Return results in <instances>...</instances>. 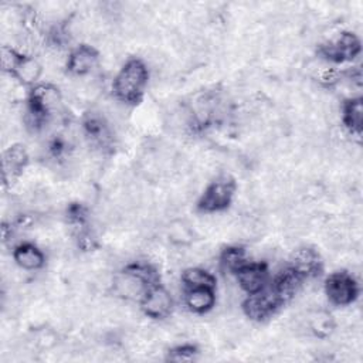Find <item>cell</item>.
Masks as SVG:
<instances>
[{
  "instance_id": "cell-1",
  "label": "cell",
  "mask_w": 363,
  "mask_h": 363,
  "mask_svg": "<svg viewBox=\"0 0 363 363\" xmlns=\"http://www.w3.org/2000/svg\"><path fill=\"white\" fill-rule=\"evenodd\" d=\"M149 69L140 58L128 60L113 78V94L119 102L136 104L147 85Z\"/></svg>"
},
{
  "instance_id": "cell-2",
  "label": "cell",
  "mask_w": 363,
  "mask_h": 363,
  "mask_svg": "<svg viewBox=\"0 0 363 363\" xmlns=\"http://www.w3.org/2000/svg\"><path fill=\"white\" fill-rule=\"evenodd\" d=\"M234 191L235 182L230 176H220L207 186L199 199L197 208L204 214L223 211L231 204Z\"/></svg>"
},
{
  "instance_id": "cell-3",
  "label": "cell",
  "mask_w": 363,
  "mask_h": 363,
  "mask_svg": "<svg viewBox=\"0 0 363 363\" xmlns=\"http://www.w3.org/2000/svg\"><path fill=\"white\" fill-rule=\"evenodd\" d=\"M325 294L333 305L347 306L357 298V282L354 277L346 271L333 272L325 282Z\"/></svg>"
},
{
  "instance_id": "cell-4",
  "label": "cell",
  "mask_w": 363,
  "mask_h": 363,
  "mask_svg": "<svg viewBox=\"0 0 363 363\" xmlns=\"http://www.w3.org/2000/svg\"><path fill=\"white\" fill-rule=\"evenodd\" d=\"M284 305L271 286H264L261 291L248 294L242 301V311L251 320H264L269 318L275 311Z\"/></svg>"
},
{
  "instance_id": "cell-5",
  "label": "cell",
  "mask_w": 363,
  "mask_h": 363,
  "mask_svg": "<svg viewBox=\"0 0 363 363\" xmlns=\"http://www.w3.org/2000/svg\"><path fill=\"white\" fill-rule=\"evenodd\" d=\"M360 52V41L356 34L350 31L340 33L336 38L329 40L320 45V54L323 58L333 62H343L353 60Z\"/></svg>"
},
{
  "instance_id": "cell-6",
  "label": "cell",
  "mask_w": 363,
  "mask_h": 363,
  "mask_svg": "<svg viewBox=\"0 0 363 363\" xmlns=\"http://www.w3.org/2000/svg\"><path fill=\"white\" fill-rule=\"evenodd\" d=\"M140 309L145 316L152 319H164L172 313L173 298L167 288L157 284L152 286L140 301Z\"/></svg>"
},
{
  "instance_id": "cell-7",
  "label": "cell",
  "mask_w": 363,
  "mask_h": 363,
  "mask_svg": "<svg viewBox=\"0 0 363 363\" xmlns=\"http://www.w3.org/2000/svg\"><path fill=\"white\" fill-rule=\"evenodd\" d=\"M99 65V52L88 44L74 48L67 58V71L75 77L89 75Z\"/></svg>"
},
{
  "instance_id": "cell-8",
  "label": "cell",
  "mask_w": 363,
  "mask_h": 363,
  "mask_svg": "<svg viewBox=\"0 0 363 363\" xmlns=\"http://www.w3.org/2000/svg\"><path fill=\"white\" fill-rule=\"evenodd\" d=\"M289 268L299 274L303 279L315 278L322 271V258L312 247H299L289 257Z\"/></svg>"
},
{
  "instance_id": "cell-9",
  "label": "cell",
  "mask_w": 363,
  "mask_h": 363,
  "mask_svg": "<svg viewBox=\"0 0 363 363\" xmlns=\"http://www.w3.org/2000/svg\"><path fill=\"white\" fill-rule=\"evenodd\" d=\"M238 286L247 294H254L261 291L268 282V268L264 262L248 261L237 272Z\"/></svg>"
},
{
  "instance_id": "cell-10",
  "label": "cell",
  "mask_w": 363,
  "mask_h": 363,
  "mask_svg": "<svg viewBox=\"0 0 363 363\" xmlns=\"http://www.w3.org/2000/svg\"><path fill=\"white\" fill-rule=\"evenodd\" d=\"M28 153L20 143L11 145L3 153V180L4 183L14 182L26 169Z\"/></svg>"
},
{
  "instance_id": "cell-11",
  "label": "cell",
  "mask_w": 363,
  "mask_h": 363,
  "mask_svg": "<svg viewBox=\"0 0 363 363\" xmlns=\"http://www.w3.org/2000/svg\"><path fill=\"white\" fill-rule=\"evenodd\" d=\"M13 259L21 269L37 271L45 264V255L43 250L31 242H20L13 250Z\"/></svg>"
},
{
  "instance_id": "cell-12",
  "label": "cell",
  "mask_w": 363,
  "mask_h": 363,
  "mask_svg": "<svg viewBox=\"0 0 363 363\" xmlns=\"http://www.w3.org/2000/svg\"><path fill=\"white\" fill-rule=\"evenodd\" d=\"M305 328L309 330L313 336L319 339L329 337L336 328L335 318L332 313H329L326 309L316 308L313 311H309L305 318Z\"/></svg>"
},
{
  "instance_id": "cell-13",
  "label": "cell",
  "mask_w": 363,
  "mask_h": 363,
  "mask_svg": "<svg viewBox=\"0 0 363 363\" xmlns=\"http://www.w3.org/2000/svg\"><path fill=\"white\" fill-rule=\"evenodd\" d=\"M184 303L193 313L203 315L210 312L216 305L213 288H189L184 291Z\"/></svg>"
},
{
  "instance_id": "cell-14",
  "label": "cell",
  "mask_w": 363,
  "mask_h": 363,
  "mask_svg": "<svg viewBox=\"0 0 363 363\" xmlns=\"http://www.w3.org/2000/svg\"><path fill=\"white\" fill-rule=\"evenodd\" d=\"M43 72V65L34 55L23 54L18 64L16 65L11 77L21 85H33L38 81Z\"/></svg>"
},
{
  "instance_id": "cell-15",
  "label": "cell",
  "mask_w": 363,
  "mask_h": 363,
  "mask_svg": "<svg viewBox=\"0 0 363 363\" xmlns=\"http://www.w3.org/2000/svg\"><path fill=\"white\" fill-rule=\"evenodd\" d=\"M342 121L345 128L350 135L359 136L362 132V121H363V105L362 98H349L343 102L342 108Z\"/></svg>"
},
{
  "instance_id": "cell-16",
  "label": "cell",
  "mask_w": 363,
  "mask_h": 363,
  "mask_svg": "<svg viewBox=\"0 0 363 363\" xmlns=\"http://www.w3.org/2000/svg\"><path fill=\"white\" fill-rule=\"evenodd\" d=\"M166 235L174 247L187 248L194 241V228L183 218H173L166 227Z\"/></svg>"
},
{
  "instance_id": "cell-17",
  "label": "cell",
  "mask_w": 363,
  "mask_h": 363,
  "mask_svg": "<svg viewBox=\"0 0 363 363\" xmlns=\"http://www.w3.org/2000/svg\"><path fill=\"white\" fill-rule=\"evenodd\" d=\"M182 284L189 288H216V277L201 267H189L182 272Z\"/></svg>"
},
{
  "instance_id": "cell-18",
  "label": "cell",
  "mask_w": 363,
  "mask_h": 363,
  "mask_svg": "<svg viewBox=\"0 0 363 363\" xmlns=\"http://www.w3.org/2000/svg\"><path fill=\"white\" fill-rule=\"evenodd\" d=\"M248 262L247 252L242 247H227L221 254H220V261L218 265L223 271L228 274H235L242 265Z\"/></svg>"
},
{
  "instance_id": "cell-19",
  "label": "cell",
  "mask_w": 363,
  "mask_h": 363,
  "mask_svg": "<svg viewBox=\"0 0 363 363\" xmlns=\"http://www.w3.org/2000/svg\"><path fill=\"white\" fill-rule=\"evenodd\" d=\"M197 353H199V350L196 346L182 345V346H176L174 349L169 350L167 359L173 360V362H190V360L196 359Z\"/></svg>"
},
{
  "instance_id": "cell-20",
  "label": "cell",
  "mask_w": 363,
  "mask_h": 363,
  "mask_svg": "<svg viewBox=\"0 0 363 363\" xmlns=\"http://www.w3.org/2000/svg\"><path fill=\"white\" fill-rule=\"evenodd\" d=\"M21 55L23 54L18 52L17 50H14L13 47L3 45V48H1V65H3V69L11 75L14 68H16V65L18 64Z\"/></svg>"
}]
</instances>
